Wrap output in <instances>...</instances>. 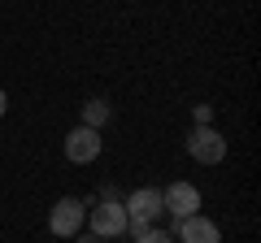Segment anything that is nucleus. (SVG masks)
<instances>
[{
    "mask_svg": "<svg viewBox=\"0 0 261 243\" xmlns=\"http://www.w3.org/2000/svg\"><path fill=\"white\" fill-rule=\"evenodd\" d=\"M122 208H126V230H130V234H140V230H148V226H157V217L166 213L161 187H140V191H130V200H122Z\"/></svg>",
    "mask_w": 261,
    "mask_h": 243,
    "instance_id": "nucleus-1",
    "label": "nucleus"
},
{
    "mask_svg": "<svg viewBox=\"0 0 261 243\" xmlns=\"http://www.w3.org/2000/svg\"><path fill=\"white\" fill-rule=\"evenodd\" d=\"M109 100H87L83 104V126H92V131H100L105 122H109Z\"/></svg>",
    "mask_w": 261,
    "mask_h": 243,
    "instance_id": "nucleus-8",
    "label": "nucleus"
},
{
    "mask_svg": "<svg viewBox=\"0 0 261 243\" xmlns=\"http://www.w3.org/2000/svg\"><path fill=\"white\" fill-rule=\"evenodd\" d=\"M83 226H87V204H83V200L61 196L53 208H48V230H53L57 239H74Z\"/></svg>",
    "mask_w": 261,
    "mask_h": 243,
    "instance_id": "nucleus-2",
    "label": "nucleus"
},
{
    "mask_svg": "<svg viewBox=\"0 0 261 243\" xmlns=\"http://www.w3.org/2000/svg\"><path fill=\"white\" fill-rule=\"evenodd\" d=\"M187 157L200 161V165H218L226 157L222 131H214V126H192V135H187Z\"/></svg>",
    "mask_w": 261,
    "mask_h": 243,
    "instance_id": "nucleus-4",
    "label": "nucleus"
},
{
    "mask_svg": "<svg viewBox=\"0 0 261 243\" xmlns=\"http://www.w3.org/2000/svg\"><path fill=\"white\" fill-rule=\"evenodd\" d=\"M79 243H105V239H96V234H74Z\"/></svg>",
    "mask_w": 261,
    "mask_h": 243,
    "instance_id": "nucleus-12",
    "label": "nucleus"
},
{
    "mask_svg": "<svg viewBox=\"0 0 261 243\" xmlns=\"http://www.w3.org/2000/svg\"><path fill=\"white\" fill-rule=\"evenodd\" d=\"M65 161H70V165H92L96 157H100V131H92V126H74V131L65 135Z\"/></svg>",
    "mask_w": 261,
    "mask_h": 243,
    "instance_id": "nucleus-5",
    "label": "nucleus"
},
{
    "mask_svg": "<svg viewBox=\"0 0 261 243\" xmlns=\"http://www.w3.org/2000/svg\"><path fill=\"white\" fill-rule=\"evenodd\" d=\"M87 226H92L96 239H118V234H126V208H122V200L87 204Z\"/></svg>",
    "mask_w": 261,
    "mask_h": 243,
    "instance_id": "nucleus-3",
    "label": "nucleus"
},
{
    "mask_svg": "<svg viewBox=\"0 0 261 243\" xmlns=\"http://www.w3.org/2000/svg\"><path fill=\"white\" fill-rule=\"evenodd\" d=\"M174 243H222V230H218V222H209V217H183V222H174Z\"/></svg>",
    "mask_w": 261,
    "mask_h": 243,
    "instance_id": "nucleus-7",
    "label": "nucleus"
},
{
    "mask_svg": "<svg viewBox=\"0 0 261 243\" xmlns=\"http://www.w3.org/2000/svg\"><path fill=\"white\" fill-rule=\"evenodd\" d=\"M135 243H174V234H170V230H157V226H148V230L135 234Z\"/></svg>",
    "mask_w": 261,
    "mask_h": 243,
    "instance_id": "nucleus-9",
    "label": "nucleus"
},
{
    "mask_svg": "<svg viewBox=\"0 0 261 243\" xmlns=\"http://www.w3.org/2000/svg\"><path fill=\"white\" fill-rule=\"evenodd\" d=\"M161 200H166V213L174 217V222H183V217H196L200 213V187H192V183H170L166 191H161Z\"/></svg>",
    "mask_w": 261,
    "mask_h": 243,
    "instance_id": "nucleus-6",
    "label": "nucleus"
},
{
    "mask_svg": "<svg viewBox=\"0 0 261 243\" xmlns=\"http://www.w3.org/2000/svg\"><path fill=\"white\" fill-rule=\"evenodd\" d=\"M9 113V96H5V87H0V117Z\"/></svg>",
    "mask_w": 261,
    "mask_h": 243,
    "instance_id": "nucleus-11",
    "label": "nucleus"
},
{
    "mask_svg": "<svg viewBox=\"0 0 261 243\" xmlns=\"http://www.w3.org/2000/svg\"><path fill=\"white\" fill-rule=\"evenodd\" d=\"M192 117H196V126H209V117H214V109H209V104H196V109H192Z\"/></svg>",
    "mask_w": 261,
    "mask_h": 243,
    "instance_id": "nucleus-10",
    "label": "nucleus"
}]
</instances>
